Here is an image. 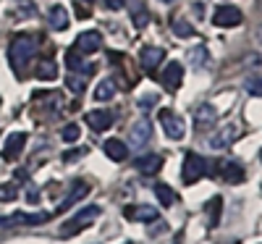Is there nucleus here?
<instances>
[{
  "label": "nucleus",
  "instance_id": "f257e3e1",
  "mask_svg": "<svg viewBox=\"0 0 262 244\" xmlns=\"http://www.w3.org/2000/svg\"><path fill=\"white\" fill-rule=\"evenodd\" d=\"M37 50H39V39H37V37H32V34H18V37H13L11 48H8V60H11L13 71H16L18 76H24L27 63L34 58Z\"/></svg>",
  "mask_w": 262,
  "mask_h": 244
},
{
  "label": "nucleus",
  "instance_id": "f03ea898",
  "mask_svg": "<svg viewBox=\"0 0 262 244\" xmlns=\"http://www.w3.org/2000/svg\"><path fill=\"white\" fill-rule=\"evenodd\" d=\"M100 215V208L97 205H86L84 210H79L69 223H63V229H60V236H74V234H79L81 229H86L92 223V220Z\"/></svg>",
  "mask_w": 262,
  "mask_h": 244
},
{
  "label": "nucleus",
  "instance_id": "7ed1b4c3",
  "mask_svg": "<svg viewBox=\"0 0 262 244\" xmlns=\"http://www.w3.org/2000/svg\"><path fill=\"white\" fill-rule=\"evenodd\" d=\"M207 173V160L196 152H186V160H184V181L186 184H196Z\"/></svg>",
  "mask_w": 262,
  "mask_h": 244
},
{
  "label": "nucleus",
  "instance_id": "20e7f679",
  "mask_svg": "<svg viewBox=\"0 0 262 244\" xmlns=\"http://www.w3.org/2000/svg\"><path fill=\"white\" fill-rule=\"evenodd\" d=\"M160 124H163V131L168 134V139H181L184 131H186L184 118L176 116L173 110H163V113H160Z\"/></svg>",
  "mask_w": 262,
  "mask_h": 244
},
{
  "label": "nucleus",
  "instance_id": "39448f33",
  "mask_svg": "<svg viewBox=\"0 0 262 244\" xmlns=\"http://www.w3.org/2000/svg\"><path fill=\"white\" fill-rule=\"evenodd\" d=\"M244 21L242 11L233 8V6H221V8H215L212 13V24L215 27H238Z\"/></svg>",
  "mask_w": 262,
  "mask_h": 244
},
{
  "label": "nucleus",
  "instance_id": "423d86ee",
  "mask_svg": "<svg viewBox=\"0 0 262 244\" xmlns=\"http://www.w3.org/2000/svg\"><path fill=\"white\" fill-rule=\"evenodd\" d=\"M100 45H102V34L97 29H90V32H81L76 37V45L74 48H76L79 55H90V53L100 50Z\"/></svg>",
  "mask_w": 262,
  "mask_h": 244
},
{
  "label": "nucleus",
  "instance_id": "0eeeda50",
  "mask_svg": "<svg viewBox=\"0 0 262 244\" xmlns=\"http://www.w3.org/2000/svg\"><path fill=\"white\" fill-rule=\"evenodd\" d=\"M48 218H50V213H13L6 220H0V223H6V226H18V223L39 226V223H48Z\"/></svg>",
  "mask_w": 262,
  "mask_h": 244
},
{
  "label": "nucleus",
  "instance_id": "6e6552de",
  "mask_svg": "<svg viewBox=\"0 0 262 244\" xmlns=\"http://www.w3.org/2000/svg\"><path fill=\"white\" fill-rule=\"evenodd\" d=\"M149 137H152V124H149L147 118H139L134 126H131V139H128V145L134 147V150H142V147L149 142Z\"/></svg>",
  "mask_w": 262,
  "mask_h": 244
},
{
  "label": "nucleus",
  "instance_id": "1a4fd4ad",
  "mask_svg": "<svg viewBox=\"0 0 262 244\" xmlns=\"http://www.w3.org/2000/svg\"><path fill=\"white\" fill-rule=\"evenodd\" d=\"M181 79H184V66L179 60H170L165 69H163V74H160V82L168 87V90H179Z\"/></svg>",
  "mask_w": 262,
  "mask_h": 244
},
{
  "label": "nucleus",
  "instance_id": "9d476101",
  "mask_svg": "<svg viewBox=\"0 0 262 244\" xmlns=\"http://www.w3.org/2000/svg\"><path fill=\"white\" fill-rule=\"evenodd\" d=\"M24 145H27V134H24V131H13V134H8V139L3 145V158L6 160L18 158L21 150H24Z\"/></svg>",
  "mask_w": 262,
  "mask_h": 244
},
{
  "label": "nucleus",
  "instance_id": "9b49d317",
  "mask_svg": "<svg viewBox=\"0 0 262 244\" xmlns=\"http://www.w3.org/2000/svg\"><path fill=\"white\" fill-rule=\"evenodd\" d=\"M163 58H165L163 48H155V45H144L142 53H139V60H142V66L147 71H155L158 66L163 63Z\"/></svg>",
  "mask_w": 262,
  "mask_h": 244
},
{
  "label": "nucleus",
  "instance_id": "f8f14e48",
  "mask_svg": "<svg viewBox=\"0 0 262 244\" xmlns=\"http://www.w3.org/2000/svg\"><path fill=\"white\" fill-rule=\"evenodd\" d=\"M128 3V16H131V21H134V27L137 29H144L147 24H149V11H147V6L142 3V0H126Z\"/></svg>",
  "mask_w": 262,
  "mask_h": 244
},
{
  "label": "nucleus",
  "instance_id": "ddd939ff",
  "mask_svg": "<svg viewBox=\"0 0 262 244\" xmlns=\"http://www.w3.org/2000/svg\"><path fill=\"white\" fill-rule=\"evenodd\" d=\"M126 218L131 220H139V223H152V220H158V210L149 208V205H134V208H126L123 210Z\"/></svg>",
  "mask_w": 262,
  "mask_h": 244
},
{
  "label": "nucleus",
  "instance_id": "4468645a",
  "mask_svg": "<svg viewBox=\"0 0 262 244\" xmlns=\"http://www.w3.org/2000/svg\"><path fill=\"white\" fill-rule=\"evenodd\" d=\"M84 118L95 131H105V129L113 126V113H107V110H90Z\"/></svg>",
  "mask_w": 262,
  "mask_h": 244
},
{
  "label": "nucleus",
  "instance_id": "2eb2a0df",
  "mask_svg": "<svg viewBox=\"0 0 262 244\" xmlns=\"http://www.w3.org/2000/svg\"><path fill=\"white\" fill-rule=\"evenodd\" d=\"M236 134H238V129L233 124H228V126H223L221 131H217L215 137H210V147L212 150H223V147H228L236 139Z\"/></svg>",
  "mask_w": 262,
  "mask_h": 244
},
{
  "label": "nucleus",
  "instance_id": "dca6fc26",
  "mask_svg": "<svg viewBox=\"0 0 262 244\" xmlns=\"http://www.w3.org/2000/svg\"><path fill=\"white\" fill-rule=\"evenodd\" d=\"M160 166H163V158L160 155H155V152H149V155H139L137 158V171L139 173H158L160 171Z\"/></svg>",
  "mask_w": 262,
  "mask_h": 244
},
{
  "label": "nucleus",
  "instance_id": "f3484780",
  "mask_svg": "<svg viewBox=\"0 0 262 244\" xmlns=\"http://www.w3.org/2000/svg\"><path fill=\"white\" fill-rule=\"evenodd\" d=\"M102 150H105V155L111 160H116V163H121V160H126V155H128V147L121 142V139H107L105 145H102Z\"/></svg>",
  "mask_w": 262,
  "mask_h": 244
},
{
  "label": "nucleus",
  "instance_id": "a211bd4d",
  "mask_svg": "<svg viewBox=\"0 0 262 244\" xmlns=\"http://www.w3.org/2000/svg\"><path fill=\"white\" fill-rule=\"evenodd\" d=\"M86 192H90V184H86V181H74V184H71L69 197H66L63 202H60V210H69L74 202H79L81 197H86Z\"/></svg>",
  "mask_w": 262,
  "mask_h": 244
},
{
  "label": "nucleus",
  "instance_id": "6ab92c4d",
  "mask_svg": "<svg viewBox=\"0 0 262 244\" xmlns=\"http://www.w3.org/2000/svg\"><path fill=\"white\" fill-rule=\"evenodd\" d=\"M48 21H50V27L53 29H58V32H63L66 27H69V11H66L63 6H53L50 11H48Z\"/></svg>",
  "mask_w": 262,
  "mask_h": 244
},
{
  "label": "nucleus",
  "instance_id": "aec40b11",
  "mask_svg": "<svg viewBox=\"0 0 262 244\" xmlns=\"http://www.w3.org/2000/svg\"><path fill=\"white\" fill-rule=\"evenodd\" d=\"M221 210H223V197H212L207 202V223L210 229H215L221 223Z\"/></svg>",
  "mask_w": 262,
  "mask_h": 244
},
{
  "label": "nucleus",
  "instance_id": "412c9836",
  "mask_svg": "<svg viewBox=\"0 0 262 244\" xmlns=\"http://www.w3.org/2000/svg\"><path fill=\"white\" fill-rule=\"evenodd\" d=\"M223 179L228 184H242L244 181V168L238 163H223Z\"/></svg>",
  "mask_w": 262,
  "mask_h": 244
},
{
  "label": "nucleus",
  "instance_id": "4be33fe9",
  "mask_svg": "<svg viewBox=\"0 0 262 244\" xmlns=\"http://www.w3.org/2000/svg\"><path fill=\"white\" fill-rule=\"evenodd\" d=\"M194 121H196V126H207V124H212L215 121V108L212 105H200L194 110Z\"/></svg>",
  "mask_w": 262,
  "mask_h": 244
},
{
  "label": "nucleus",
  "instance_id": "5701e85b",
  "mask_svg": "<svg viewBox=\"0 0 262 244\" xmlns=\"http://www.w3.org/2000/svg\"><path fill=\"white\" fill-rule=\"evenodd\" d=\"M37 76H39V79H55V76H58V66H55V60H53V58L39 60V66H37Z\"/></svg>",
  "mask_w": 262,
  "mask_h": 244
},
{
  "label": "nucleus",
  "instance_id": "b1692460",
  "mask_svg": "<svg viewBox=\"0 0 262 244\" xmlns=\"http://www.w3.org/2000/svg\"><path fill=\"white\" fill-rule=\"evenodd\" d=\"M113 95H116V82H113V79H105V82H100V84H97V90H95V97H97L100 103L111 100Z\"/></svg>",
  "mask_w": 262,
  "mask_h": 244
},
{
  "label": "nucleus",
  "instance_id": "393cba45",
  "mask_svg": "<svg viewBox=\"0 0 262 244\" xmlns=\"http://www.w3.org/2000/svg\"><path fill=\"white\" fill-rule=\"evenodd\" d=\"M155 194H158V199H160L163 208H170L173 202H176V192H173L170 187H165V184H158V187H155Z\"/></svg>",
  "mask_w": 262,
  "mask_h": 244
},
{
  "label": "nucleus",
  "instance_id": "a878e982",
  "mask_svg": "<svg viewBox=\"0 0 262 244\" xmlns=\"http://www.w3.org/2000/svg\"><path fill=\"white\" fill-rule=\"evenodd\" d=\"M244 90L252 95V97H262V79L259 76H249L244 82Z\"/></svg>",
  "mask_w": 262,
  "mask_h": 244
},
{
  "label": "nucleus",
  "instance_id": "bb28decb",
  "mask_svg": "<svg viewBox=\"0 0 262 244\" xmlns=\"http://www.w3.org/2000/svg\"><path fill=\"white\" fill-rule=\"evenodd\" d=\"M173 32H176L179 37H191L194 27L189 24V21H184V18H176V21H173Z\"/></svg>",
  "mask_w": 262,
  "mask_h": 244
},
{
  "label": "nucleus",
  "instance_id": "cd10ccee",
  "mask_svg": "<svg viewBox=\"0 0 262 244\" xmlns=\"http://www.w3.org/2000/svg\"><path fill=\"white\" fill-rule=\"evenodd\" d=\"M66 84H69V90H74V92H84L86 79L81 74H69V76H66Z\"/></svg>",
  "mask_w": 262,
  "mask_h": 244
},
{
  "label": "nucleus",
  "instance_id": "c85d7f7f",
  "mask_svg": "<svg viewBox=\"0 0 262 244\" xmlns=\"http://www.w3.org/2000/svg\"><path fill=\"white\" fill-rule=\"evenodd\" d=\"M16 197H18L16 184H3L0 187V202H11V199H16Z\"/></svg>",
  "mask_w": 262,
  "mask_h": 244
},
{
  "label": "nucleus",
  "instance_id": "c756f323",
  "mask_svg": "<svg viewBox=\"0 0 262 244\" xmlns=\"http://www.w3.org/2000/svg\"><path fill=\"white\" fill-rule=\"evenodd\" d=\"M60 137H63V142H76V139H79V126H76V124H69V126H63Z\"/></svg>",
  "mask_w": 262,
  "mask_h": 244
},
{
  "label": "nucleus",
  "instance_id": "7c9ffc66",
  "mask_svg": "<svg viewBox=\"0 0 262 244\" xmlns=\"http://www.w3.org/2000/svg\"><path fill=\"white\" fill-rule=\"evenodd\" d=\"M205 58H207V50H205L202 45L191 50V63H194V66H202V63H205Z\"/></svg>",
  "mask_w": 262,
  "mask_h": 244
},
{
  "label": "nucleus",
  "instance_id": "2f4dec72",
  "mask_svg": "<svg viewBox=\"0 0 262 244\" xmlns=\"http://www.w3.org/2000/svg\"><path fill=\"white\" fill-rule=\"evenodd\" d=\"M152 105H158V95H144V97H139V108L142 110H147V108H152Z\"/></svg>",
  "mask_w": 262,
  "mask_h": 244
},
{
  "label": "nucleus",
  "instance_id": "473e14b6",
  "mask_svg": "<svg viewBox=\"0 0 262 244\" xmlns=\"http://www.w3.org/2000/svg\"><path fill=\"white\" fill-rule=\"evenodd\" d=\"M102 3H105V8H111V11H121L126 6V0H102Z\"/></svg>",
  "mask_w": 262,
  "mask_h": 244
},
{
  "label": "nucleus",
  "instance_id": "72a5a7b5",
  "mask_svg": "<svg viewBox=\"0 0 262 244\" xmlns=\"http://www.w3.org/2000/svg\"><path fill=\"white\" fill-rule=\"evenodd\" d=\"M84 152H86V150H71V152H66V155H63V160H69V163H71V160H76V158H81V155H84Z\"/></svg>",
  "mask_w": 262,
  "mask_h": 244
},
{
  "label": "nucleus",
  "instance_id": "f704fd0d",
  "mask_svg": "<svg viewBox=\"0 0 262 244\" xmlns=\"http://www.w3.org/2000/svg\"><path fill=\"white\" fill-rule=\"evenodd\" d=\"M76 16H79V18H90V16H92V11H86V8H79V11H76Z\"/></svg>",
  "mask_w": 262,
  "mask_h": 244
},
{
  "label": "nucleus",
  "instance_id": "c9c22d12",
  "mask_svg": "<svg viewBox=\"0 0 262 244\" xmlns=\"http://www.w3.org/2000/svg\"><path fill=\"white\" fill-rule=\"evenodd\" d=\"M259 42H262V27H259Z\"/></svg>",
  "mask_w": 262,
  "mask_h": 244
},
{
  "label": "nucleus",
  "instance_id": "e433bc0d",
  "mask_svg": "<svg viewBox=\"0 0 262 244\" xmlns=\"http://www.w3.org/2000/svg\"><path fill=\"white\" fill-rule=\"evenodd\" d=\"M163 3H173V0H163Z\"/></svg>",
  "mask_w": 262,
  "mask_h": 244
},
{
  "label": "nucleus",
  "instance_id": "4c0bfd02",
  "mask_svg": "<svg viewBox=\"0 0 262 244\" xmlns=\"http://www.w3.org/2000/svg\"><path fill=\"white\" fill-rule=\"evenodd\" d=\"M259 155H262V152H259Z\"/></svg>",
  "mask_w": 262,
  "mask_h": 244
}]
</instances>
